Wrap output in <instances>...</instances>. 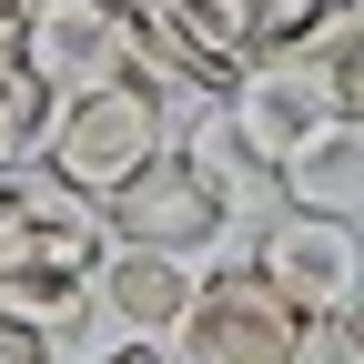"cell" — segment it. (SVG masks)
<instances>
[{
  "mask_svg": "<svg viewBox=\"0 0 364 364\" xmlns=\"http://www.w3.org/2000/svg\"><path fill=\"white\" fill-rule=\"evenodd\" d=\"M162 152H172V91L142 81V71H112L91 91H61L51 132H41V162H51L61 182H81L91 203H112L122 182H142Z\"/></svg>",
  "mask_w": 364,
  "mask_h": 364,
  "instance_id": "obj_2",
  "label": "cell"
},
{
  "mask_svg": "<svg viewBox=\"0 0 364 364\" xmlns=\"http://www.w3.org/2000/svg\"><path fill=\"white\" fill-rule=\"evenodd\" d=\"M354 314H364V294H354Z\"/></svg>",
  "mask_w": 364,
  "mask_h": 364,
  "instance_id": "obj_15",
  "label": "cell"
},
{
  "mask_svg": "<svg viewBox=\"0 0 364 364\" xmlns=\"http://www.w3.org/2000/svg\"><path fill=\"white\" fill-rule=\"evenodd\" d=\"M112 253V213L61 182L51 162H31L0 182V284H91Z\"/></svg>",
  "mask_w": 364,
  "mask_h": 364,
  "instance_id": "obj_3",
  "label": "cell"
},
{
  "mask_svg": "<svg viewBox=\"0 0 364 364\" xmlns=\"http://www.w3.org/2000/svg\"><path fill=\"white\" fill-rule=\"evenodd\" d=\"M253 273L304 314V324H334V314L364 294V233H354V213L284 203L273 223H253Z\"/></svg>",
  "mask_w": 364,
  "mask_h": 364,
  "instance_id": "obj_4",
  "label": "cell"
},
{
  "mask_svg": "<svg viewBox=\"0 0 364 364\" xmlns=\"http://www.w3.org/2000/svg\"><path fill=\"white\" fill-rule=\"evenodd\" d=\"M71 364H162V344L152 334H102V344H81Z\"/></svg>",
  "mask_w": 364,
  "mask_h": 364,
  "instance_id": "obj_14",
  "label": "cell"
},
{
  "mask_svg": "<svg viewBox=\"0 0 364 364\" xmlns=\"http://www.w3.org/2000/svg\"><path fill=\"white\" fill-rule=\"evenodd\" d=\"M41 132H51V81L21 51H0V182L41 162Z\"/></svg>",
  "mask_w": 364,
  "mask_h": 364,
  "instance_id": "obj_12",
  "label": "cell"
},
{
  "mask_svg": "<svg viewBox=\"0 0 364 364\" xmlns=\"http://www.w3.org/2000/svg\"><path fill=\"white\" fill-rule=\"evenodd\" d=\"M102 213H112V243H152V253H182V263H203L223 233H233L223 203L193 182V162H182V152H162L142 182H122Z\"/></svg>",
  "mask_w": 364,
  "mask_h": 364,
  "instance_id": "obj_7",
  "label": "cell"
},
{
  "mask_svg": "<svg viewBox=\"0 0 364 364\" xmlns=\"http://www.w3.org/2000/svg\"><path fill=\"white\" fill-rule=\"evenodd\" d=\"M0 364H71V344H51L41 324H21V314L0 304Z\"/></svg>",
  "mask_w": 364,
  "mask_h": 364,
  "instance_id": "obj_13",
  "label": "cell"
},
{
  "mask_svg": "<svg viewBox=\"0 0 364 364\" xmlns=\"http://www.w3.org/2000/svg\"><path fill=\"white\" fill-rule=\"evenodd\" d=\"M21 61L51 81V102L132 71V0H31L21 11Z\"/></svg>",
  "mask_w": 364,
  "mask_h": 364,
  "instance_id": "obj_5",
  "label": "cell"
},
{
  "mask_svg": "<svg viewBox=\"0 0 364 364\" xmlns=\"http://www.w3.org/2000/svg\"><path fill=\"white\" fill-rule=\"evenodd\" d=\"M304 61L324 71L334 112H354V122H364V0H324V21L304 31Z\"/></svg>",
  "mask_w": 364,
  "mask_h": 364,
  "instance_id": "obj_11",
  "label": "cell"
},
{
  "mask_svg": "<svg viewBox=\"0 0 364 364\" xmlns=\"http://www.w3.org/2000/svg\"><path fill=\"white\" fill-rule=\"evenodd\" d=\"M284 203H304V213H364V122L354 112H334L284 162Z\"/></svg>",
  "mask_w": 364,
  "mask_h": 364,
  "instance_id": "obj_10",
  "label": "cell"
},
{
  "mask_svg": "<svg viewBox=\"0 0 364 364\" xmlns=\"http://www.w3.org/2000/svg\"><path fill=\"white\" fill-rule=\"evenodd\" d=\"M172 152L193 162V182L223 203V223H233V233H253V223L284 213V172H273V162L243 142V132H233V112H223V102H203L193 122H182V132H172Z\"/></svg>",
  "mask_w": 364,
  "mask_h": 364,
  "instance_id": "obj_8",
  "label": "cell"
},
{
  "mask_svg": "<svg viewBox=\"0 0 364 364\" xmlns=\"http://www.w3.org/2000/svg\"><path fill=\"white\" fill-rule=\"evenodd\" d=\"M203 284V263H182V253H152V243H112L102 273H91V304H102V324L112 334H172L182 324V304H193Z\"/></svg>",
  "mask_w": 364,
  "mask_h": 364,
  "instance_id": "obj_9",
  "label": "cell"
},
{
  "mask_svg": "<svg viewBox=\"0 0 364 364\" xmlns=\"http://www.w3.org/2000/svg\"><path fill=\"white\" fill-rule=\"evenodd\" d=\"M162 364H314V324L253 273V233H223L203 253V284L162 334Z\"/></svg>",
  "mask_w": 364,
  "mask_h": 364,
  "instance_id": "obj_1",
  "label": "cell"
},
{
  "mask_svg": "<svg viewBox=\"0 0 364 364\" xmlns=\"http://www.w3.org/2000/svg\"><path fill=\"white\" fill-rule=\"evenodd\" d=\"M223 112H233V132H243V142H253L273 172H284V162L314 142V132L334 122V91H324V71H314L304 51H253L243 81L223 91Z\"/></svg>",
  "mask_w": 364,
  "mask_h": 364,
  "instance_id": "obj_6",
  "label": "cell"
}]
</instances>
